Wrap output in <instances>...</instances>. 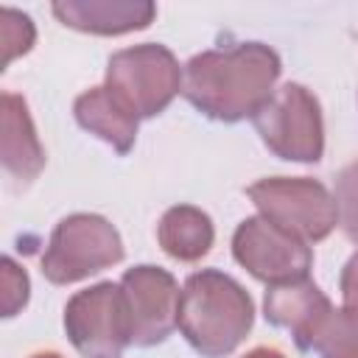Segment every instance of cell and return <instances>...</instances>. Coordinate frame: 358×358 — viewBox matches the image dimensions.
Wrapping results in <instances>:
<instances>
[{"instance_id": "cell-1", "label": "cell", "mask_w": 358, "mask_h": 358, "mask_svg": "<svg viewBox=\"0 0 358 358\" xmlns=\"http://www.w3.org/2000/svg\"><path fill=\"white\" fill-rule=\"evenodd\" d=\"M280 56L263 42L204 50L185 64L182 92L207 117L235 123L255 117L274 95Z\"/></svg>"}, {"instance_id": "cell-2", "label": "cell", "mask_w": 358, "mask_h": 358, "mask_svg": "<svg viewBox=\"0 0 358 358\" xmlns=\"http://www.w3.org/2000/svg\"><path fill=\"white\" fill-rule=\"evenodd\" d=\"M255 305L229 274L204 268L187 277L179 294L176 327L204 358L229 355L249 333Z\"/></svg>"}, {"instance_id": "cell-3", "label": "cell", "mask_w": 358, "mask_h": 358, "mask_svg": "<svg viewBox=\"0 0 358 358\" xmlns=\"http://www.w3.org/2000/svg\"><path fill=\"white\" fill-rule=\"evenodd\" d=\"M123 260V241L117 229L90 213L67 215L56 224L50 243L42 255V274L56 282H78Z\"/></svg>"}, {"instance_id": "cell-4", "label": "cell", "mask_w": 358, "mask_h": 358, "mask_svg": "<svg viewBox=\"0 0 358 358\" xmlns=\"http://www.w3.org/2000/svg\"><path fill=\"white\" fill-rule=\"evenodd\" d=\"M246 196L260 210L266 221L296 235L305 243H316L333 232L338 224L336 199L327 193L322 182L313 179H260L249 185Z\"/></svg>"}, {"instance_id": "cell-5", "label": "cell", "mask_w": 358, "mask_h": 358, "mask_svg": "<svg viewBox=\"0 0 358 358\" xmlns=\"http://www.w3.org/2000/svg\"><path fill=\"white\" fill-rule=\"evenodd\" d=\"M106 87L137 117H154L182 90V70L168 48L145 42L117 50L109 59Z\"/></svg>"}, {"instance_id": "cell-6", "label": "cell", "mask_w": 358, "mask_h": 358, "mask_svg": "<svg viewBox=\"0 0 358 358\" xmlns=\"http://www.w3.org/2000/svg\"><path fill=\"white\" fill-rule=\"evenodd\" d=\"M64 330L84 358H120L131 344L126 294L115 282L78 291L64 308Z\"/></svg>"}, {"instance_id": "cell-7", "label": "cell", "mask_w": 358, "mask_h": 358, "mask_svg": "<svg viewBox=\"0 0 358 358\" xmlns=\"http://www.w3.org/2000/svg\"><path fill=\"white\" fill-rule=\"evenodd\" d=\"M257 134L282 159L316 162L324 151V126L319 101L302 84L280 87L255 115Z\"/></svg>"}, {"instance_id": "cell-8", "label": "cell", "mask_w": 358, "mask_h": 358, "mask_svg": "<svg viewBox=\"0 0 358 358\" xmlns=\"http://www.w3.org/2000/svg\"><path fill=\"white\" fill-rule=\"evenodd\" d=\"M235 260L268 285L305 280L313 266V252L296 235L274 227L263 215L246 218L232 238Z\"/></svg>"}, {"instance_id": "cell-9", "label": "cell", "mask_w": 358, "mask_h": 358, "mask_svg": "<svg viewBox=\"0 0 358 358\" xmlns=\"http://www.w3.org/2000/svg\"><path fill=\"white\" fill-rule=\"evenodd\" d=\"M129 305L131 344L154 347L171 336L179 316V288L176 280L157 266L129 268L120 280Z\"/></svg>"}, {"instance_id": "cell-10", "label": "cell", "mask_w": 358, "mask_h": 358, "mask_svg": "<svg viewBox=\"0 0 358 358\" xmlns=\"http://www.w3.org/2000/svg\"><path fill=\"white\" fill-rule=\"evenodd\" d=\"M263 308H266V319L277 327L291 330L296 347H302V350H313V341H316L322 324L333 313L330 299L308 277L271 285L266 291Z\"/></svg>"}, {"instance_id": "cell-11", "label": "cell", "mask_w": 358, "mask_h": 358, "mask_svg": "<svg viewBox=\"0 0 358 358\" xmlns=\"http://www.w3.org/2000/svg\"><path fill=\"white\" fill-rule=\"evenodd\" d=\"M0 112H3L0 115V123H3V134H0L3 168L11 179H17L20 185H28L39 176V171L45 165V151L36 140L28 106L20 95L3 92Z\"/></svg>"}, {"instance_id": "cell-12", "label": "cell", "mask_w": 358, "mask_h": 358, "mask_svg": "<svg viewBox=\"0 0 358 358\" xmlns=\"http://www.w3.org/2000/svg\"><path fill=\"white\" fill-rule=\"evenodd\" d=\"M53 14L62 25L87 34H126L145 28L157 6L154 3H120V0H90V3H53Z\"/></svg>"}, {"instance_id": "cell-13", "label": "cell", "mask_w": 358, "mask_h": 358, "mask_svg": "<svg viewBox=\"0 0 358 358\" xmlns=\"http://www.w3.org/2000/svg\"><path fill=\"white\" fill-rule=\"evenodd\" d=\"M76 120L87 131H92L103 143H109L117 154H126L134 145L140 117L103 84V87H92L76 98Z\"/></svg>"}, {"instance_id": "cell-14", "label": "cell", "mask_w": 358, "mask_h": 358, "mask_svg": "<svg viewBox=\"0 0 358 358\" xmlns=\"http://www.w3.org/2000/svg\"><path fill=\"white\" fill-rule=\"evenodd\" d=\"M213 221L207 213H201L199 207H190V204H179V207H171L162 221H159V229H157V238H159V246L176 257V260H199L201 255L210 252L213 246Z\"/></svg>"}, {"instance_id": "cell-15", "label": "cell", "mask_w": 358, "mask_h": 358, "mask_svg": "<svg viewBox=\"0 0 358 358\" xmlns=\"http://www.w3.org/2000/svg\"><path fill=\"white\" fill-rule=\"evenodd\" d=\"M313 350L322 358H358V308H341L322 324Z\"/></svg>"}, {"instance_id": "cell-16", "label": "cell", "mask_w": 358, "mask_h": 358, "mask_svg": "<svg viewBox=\"0 0 358 358\" xmlns=\"http://www.w3.org/2000/svg\"><path fill=\"white\" fill-rule=\"evenodd\" d=\"M0 45H3V67L20 53H28L34 45V22L8 6L0 8Z\"/></svg>"}, {"instance_id": "cell-17", "label": "cell", "mask_w": 358, "mask_h": 358, "mask_svg": "<svg viewBox=\"0 0 358 358\" xmlns=\"http://www.w3.org/2000/svg\"><path fill=\"white\" fill-rule=\"evenodd\" d=\"M336 207L341 229L358 243V159L350 162L336 179Z\"/></svg>"}, {"instance_id": "cell-18", "label": "cell", "mask_w": 358, "mask_h": 358, "mask_svg": "<svg viewBox=\"0 0 358 358\" xmlns=\"http://www.w3.org/2000/svg\"><path fill=\"white\" fill-rule=\"evenodd\" d=\"M25 302H28V277L11 257H3V316H14Z\"/></svg>"}, {"instance_id": "cell-19", "label": "cell", "mask_w": 358, "mask_h": 358, "mask_svg": "<svg viewBox=\"0 0 358 358\" xmlns=\"http://www.w3.org/2000/svg\"><path fill=\"white\" fill-rule=\"evenodd\" d=\"M341 296H344V308H358V252L344 266V274H341Z\"/></svg>"}, {"instance_id": "cell-20", "label": "cell", "mask_w": 358, "mask_h": 358, "mask_svg": "<svg viewBox=\"0 0 358 358\" xmlns=\"http://www.w3.org/2000/svg\"><path fill=\"white\" fill-rule=\"evenodd\" d=\"M243 358H285V355L277 352V350H268V347H257V350H252V352L243 355Z\"/></svg>"}, {"instance_id": "cell-21", "label": "cell", "mask_w": 358, "mask_h": 358, "mask_svg": "<svg viewBox=\"0 0 358 358\" xmlns=\"http://www.w3.org/2000/svg\"><path fill=\"white\" fill-rule=\"evenodd\" d=\"M31 358H62V355H56V352H36V355H31Z\"/></svg>"}]
</instances>
